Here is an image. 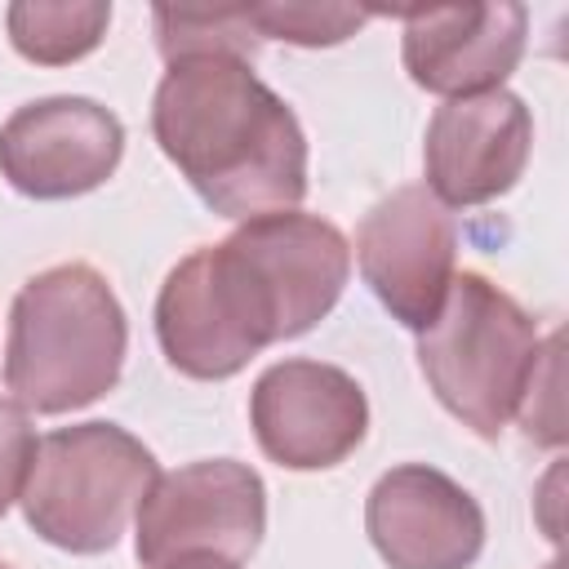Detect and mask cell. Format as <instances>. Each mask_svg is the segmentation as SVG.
Wrapping results in <instances>:
<instances>
[{
	"label": "cell",
	"instance_id": "6da1fadb",
	"mask_svg": "<svg viewBox=\"0 0 569 569\" xmlns=\"http://www.w3.org/2000/svg\"><path fill=\"white\" fill-rule=\"evenodd\" d=\"M151 133L213 213L262 218L307 196V138L244 58L196 53L169 62Z\"/></svg>",
	"mask_w": 569,
	"mask_h": 569
},
{
	"label": "cell",
	"instance_id": "7a4b0ae2",
	"mask_svg": "<svg viewBox=\"0 0 569 569\" xmlns=\"http://www.w3.org/2000/svg\"><path fill=\"white\" fill-rule=\"evenodd\" d=\"M124 342L129 325L111 284L84 262L49 267L13 298L4 387L36 413L84 409L116 387Z\"/></svg>",
	"mask_w": 569,
	"mask_h": 569
},
{
	"label": "cell",
	"instance_id": "3957f363",
	"mask_svg": "<svg viewBox=\"0 0 569 569\" xmlns=\"http://www.w3.org/2000/svg\"><path fill=\"white\" fill-rule=\"evenodd\" d=\"M538 351L529 311L480 271L453 276L440 316L418 333V365L436 400L485 440L516 418Z\"/></svg>",
	"mask_w": 569,
	"mask_h": 569
},
{
	"label": "cell",
	"instance_id": "277c9868",
	"mask_svg": "<svg viewBox=\"0 0 569 569\" xmlns=\"http://www.w3.org/2000/svg\"><path fill=\"white\" fill-rule=\"evenodd\" d=\"M160 467L142 440L116 422L58 427L36 445L22 489L27 525L76 556L116 547Z\"/></svg>",
	"mask_w": 569,
	"mask_h": 569
},
{
	"label": "cell",
	"instance_id": "5b68a950",
	"mask_svg": "<svg viewBox=\"0 0 569 569\" xmlns=\"http://www.w3.org/2000/svg\"><path fill=\"white\" fill-rule=\"evenodd\" d=\"M156 333L173 369L218 382L280 342V320L262 280L222 240L187 253L169 271L156 298Z\"/></svg>",
	"mask_w": 569,
	"mask_h": 569
},
{
	"label": "cell",
	"instance_id": "8992f818",
	"mask_svg": "<svg viewBox=\"0 0 569 569\" xmlns=\"http://www.w3.org/2000/svg\"><path fill=\"white\" fill-rule=\"evenodd\" d=\"M267 529V489L253 467L213 458L156 476L138 502V560L147 569L178 556H222L240 565Z\"/></svg>",
	"mask_w": 569,
	"mask_h": 569
},
{
	"label": "cell",
	"instance_id": "52a82bcc",
	"mask_svg": "<svg viewBox=\"0 0 569 569\" xmlns=\"http://www.w3.org/2000/svg\"><path fill=\"white\" fill-rule=\"evenodd\" d=\"M453 218L427 187H396L391 196H382L365 213L356 236L365 284L405 329L418 333L445 307V293L453 284Z\"/></svg>",
	"mask_w": 569,
	"mask_h": 569
},
{
	"label": "cell",
	"instance_id": "ba28073f",
	"mask_svg": "<svg viewBox=\"0 0 569 569\" xmlns=\"http://www.w3.org/2000/svg\"><path fill=\"white\" fill-rule=\"evenodd\" d=\"M249 422L271 462L289 471H325L365 440L369 405L360 382L338 365L280 360L253 382Z\"/></svg>",
	"mask_w": 569,
	"mask_h": 569
},
{
	"label": "cell",
	"instance_id": "9c48e42d",
	"mask_svg": "<svg viewBox=\"0 0 569 569\" xmlns=\"http://www.w3.org/2000/svg\"><path fill=\"white\" fill-rule=\"evenodd\" d=\"M124 151L120 120L93 98H40L0 129V173L36 200H67L102 187Z\"/></svg>",
	"mask_w": 569,
	"mask_h": 569
},
{
	"label": "cell",
	"instance_id": "30bf717a",
	"mask_svg": "<svg viewBox=\"0 0 569 569\" xmlns=\"http://www.w3.org/2000/svg\"><path fill=\"white\" fill-rule=\"evenodd\" d=\"M533 120L529 107L507 89L449 98L436 107L422 142L427 191L449 204H485L516 187L529 164Z\"/></svg>",
	"mask_w": 569,
	"mask_h": 569
},
{
	"label": "cell",
	"instance_id": "8fae6325",
	"mask_svg": "<svg viewBox=\"0 0 569 569\" xmlns=\"http://www.w3.org/2000/svg\"><path fill=\"white\" fill-rule=\"evenodd\" d=\"M365 529L391 569H467L485 547L480 502L422 462L396 467L369 489Z\"/></svg>",
	"mask_w": 569,
	"mask_h": 569
},
{
	"label": "cell",
	"instance_id": "7c38bea8",
	"mask_svg": "<svg viewBox=\"0 0 569 569\" xmlns=\"http://www.w3.org/2000/svg\"><path fill=\"white\" fill-rule=\"evenodd\" d=\"M227 244L262 280L280 320V338H298L320 316H329L351 271V249L342 231L325 218L293 209L240 222L227 236Z\"/></svg>",
	"mask_w": 569,
	"mask_h": 569
},
{
	"label": "cell",
	"instance_id": "4fadbf2b",
	"mask_svg": "<svg viewBox=\"0 0 569 569\" xmlns=\"http://www.w3.org/2000/svg\"><path fill=\"white\" fill-rule=\"evenodd\" d=\"M405 71L413 84L467 98L498 89L525 53V4H440L405 9Z\"/></svg>",
	"mask_w": 569,
	"mask_h": 569
},
{
	"label": "cell",
	"instance_id": "5bb4252c",
	"mask_svg": "<svg viewBox=\"0 0 569 569\" xmlns=\"http://www.w3.org/2000/svg\"><path fill=\"white\" fill-rule=\"evenodd\" d=\"M111 4H9V40L22 58L62 67L98 49Z\"/></svg>",
	"mask_w": 569,
	"mask_h": 569
},
{
	"label": "cell",
	"instance_id": "9a60e30c",
	"mask_svg": "<svg viewBox=\"0 0 569 569\" xmlns=\"http://www.w3.org/2000/svg\"><path fill=\"white\" fill-rule=\"evenodd\" d=\"M156 40L169 62L196 58V53H231V58H253L258 49V27L249 4H218V9H156Z\"/></svg>",
	"mask_w": 569,
	"mask_h": 569
},
{
	"label": "cell",
	"instance_id": "2e32d148",
	"mask_svg": "<svg viewBox=\"0 0 569 569\" xmlns=\"http://www.w3.org/2000/svg\"><path fill=\"white\" fill-rule=\"evenodd\" d=\"M253 27L267 40H289V44H338L356 36L369 22V9L351 4H249Z\"/></svg>",
	"mask_w": 569,
	"mask_h": 569
},
{
	"label": "cell",
	"instance_id": "e0dca14e",
	"mask_svg": "<svg viewBox=\"0 0 569 569\" xmlns=\"http://www.w3.org/2000/svg\"><path fill=\"white\" fill-rule=\"evenodd\" d=\"M36 431L22 413V405L0 396V516L22 498L31 462H36Z\"/></svg>",
	"mask_w": 569,
	"mask_h": 569
},
{
	"label": "cell",
	"instance_id": "ac0fdd59",
	"mask_svg": "<svg viewBox=\"0 0 569 569\" xmlns=\"http://www.w3.org/2000/svg\"><path fill=\"white\" fill-rule=\"evenodd\" d=\"M156 569H236V565L222 560V556H178V560L156 565Z\"/></svg>",
	"mask_w": 569,
	"mask_h": 569
},
{
	"label": "cell",
	"instance_id": "d6986e66",
	"mask_svg": "<svg viewBox=\"0 0 569 569\" xmlns=\"http://www.w3.org/2000/svg\"><path fill=\"white\" fill-rule=\"evenodd\" d=\"M0 569H9V565H4V560H0Z\"/></svg>",
	"mask_w": 569,
	"mask_h": 569
}]
</instances>
